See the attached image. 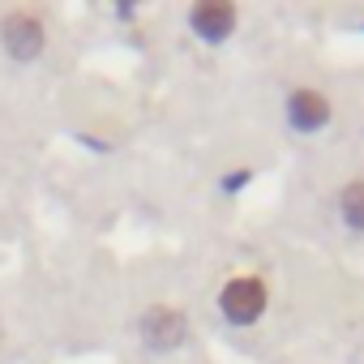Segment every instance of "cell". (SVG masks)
I'll use <instances>...</instances> for the list:
<instances>
[{"label":"cell","mask_w":364,"mask_h":364,"mask_svg":"<svg viewBox=\"0 0 364 364\" xmlns=\"http://www.w3.org/2000/svg\"><path fill=\"white\" fill-rule=\"evenodd\" d=\"M266 304H270V287H266L262 274H232V279L223 283V291H219V313H223L232 326H253V321H262Z\"/></svg>","instance_id":"1"},{"label":"cell","mask_w":364,"mask_h":364,"mask_svg":"<svg viewBox=\"0 0 364 364\" xmlns=\"http://www.w3.org/2000/svg\"><path fill=\"white\" fill-rule=\"evenodd\" d=\"M137 334L150 351H176L185 347L189 338V317L180 313L176 304H150L141 317H137Z\"/></svg>","instance_id":"2"},{"label":"cell","mask_w":364,"mask_h":364,"mask_svg":"<svg viewBox=\"0 0 364 364\" xmlns=\"http://www.w3.org/2000/svg\"><path fill=\"white\" fill-rule=\"evenodd\" d=\"M283 112H287V124H291L296 133H321V129L334 120L330 95H321V90H313V86H296V90L287 95Z\"/></svg>","instance_id":"3"},{"label":"cell","mask_w":364,"mask_h":364,"mask_svg":"<svg viewBox=\"0 0 364 364\" xmlns=\"http://www.w3.org/2000/svg\"><path fill=\"white\" fill-rule=\"evenodd\" d=\"M0 43H5V52L14 60H39L43 48H48V31L31 14H9L5 22H0Z\"/></svg>","instance_id":"4"},{"label":"cell","mask_w":364,"mask_h":364,"mask_svg":"<svg viewBox=\"0 0 364 364\" xmlns=\"http://www.w3.org/2000/svg\"><path fill=\"white\" fill-rule=\"evenodd\" d=\"M236 22H240V14H236V5H228V0H202V5L189 9V26L206 43H223L236 31Z\"/></svg>","instance_id":"5"},{"label":"cell","mask_w":364,"mask_h":364,"mask_svg":"<svg viewBox=\"0 0 364 364\" xmlns=\"http://www.w3.org/2000/svg\"><path fill=\"white\" fill-rule=\"evenodd\" d=\"M338 219L364 236V180H351V185H343L338 193Z\"/></svg>","instance_id":"6"}]
</instances>
